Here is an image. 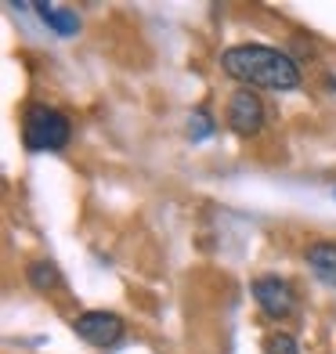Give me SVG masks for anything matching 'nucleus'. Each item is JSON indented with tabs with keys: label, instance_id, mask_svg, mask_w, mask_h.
Segmentation results:
<instances>
[{
	"label": "nucleus",
	"instance_id": "obj_1",
	"mask_svg": "<svg viewBox=\"0 0 336 354\" xmlns=\"http://www.w3.org/2000/svg\"><path fill=\"white\" fill-rule=\"evenodd\" d=\"M221 66L243 87H268V91H297L304 84L300 66L268 44H235L221 55Z\"/></svg>",
	"mask_w": 336,
	"mask_h": 354
},
{
	"label": "nucleus",
	"instance_id": "obj_2",
	"mask_svg": "<svg viewBox=\"0 0 336 354\" xmlns=\"http://www.w3.org/2000/svg\"><path fill=\"white\" fill-rule=\"evenodd\" d=\"M22 141L33 152H62L73 141V120L55 105H29L22 116Z\"/></svg>",
	"mask_w": 336,
	"mask_h": 354
},
{
	"label": "nucleus",
	"instance_id": "obj_3",
	"mask_svg": "<svg viewBox=\"0 0 336 354\" xmlns=\"http://www.w3.org/2000/svg\"><path fill=\"white\" fill-rule=\"evenodd\" d=\"M224 123L228 131H235L239 138H253L261 134L264 127V102L253 87H235L232 98H228V109H224Z\"/></svg>",
	"mask_w": 336,
	"mask_h": 354
},
{
	"label": "nucleus",
	"instance_id": "obj_4",
	"mask_svg": "<svg viewBox=\"0 0 336 354\" xmlns=\"http://www.w3.org/2000/svg\"><path fill=\"white\" fill-rule=\"evenodd\" d=\"M73 333L91 347H116L127 336V322L116 311H84L73 318Z\"/></svg>",
	"mask_w": 336,
	"mask_h": 354
},
{
	"label": "nucleus",
	"instance_id": "obj_5",
	"mask_svg": "<svg viewBox=\"0 0 336 354\" xmlns=\"http://www.w3.org/2000/svg\"><path fill=\"white\" fill-rule=\"evenodd\" d=\"M253 300L261 304V311L268 318H290L297 308V293L282 275H261L253 282Z\"/></svg>",
	"mask_w": 336,
	"mask_h": 354
},
{
	"label": "nucleus",
	"instance_id": "obj_6",
	"mask_svg": "<svg viewBox=\"0 0 336 354\" xmlns=\"http://www.w3.org/2000/svg\"><path fill=\"white\" fill-rule=\"evenodd\" d=\"M304 261H308L311 275L318 282L336 286V243H333V239H318V243H311L308 253H304Z\"/></svg>",
	"mask_w": 336,
	"mask_h": 354
},
{
	"label": "nucleus",
	"instance_id": "obj_7",
	"mask_svg": "<svg viewBox=\"0 0 336 354\" xmlns=\"http://www.w3.org/2000/svg\"><path fill=\"white\" fill-rule=\"evenodd\" d=\"M33 11L44 19V26L58 37H76L80 33V15L73 8H62V4H33Z\"/></svg>",
	"mask_w": 336,
	"mask_h": 354
},
{
	"label": "nucleus",
	"instance_id": "obj_8",
	"mask_svg": "<svg viewBox=\"0 0 336 354\" xmlns=\"http://www.w3.org/2000/svg\"><path fill=\"white\" fill-rule=\"evenodd\" d=\"M26 282L33 286L37 293H58L62 289V271L47 261V257H40V261L26 264Z\"/></svg>",
	"mask_w": 336,
	"mask_h": 354
},
{
	"label": "nucleus",
	"instance_id": "obj_9",
	"mask_svg": "<svg viewBox=\"0 0 336 354\" xmlns=\"http://www.w3.org/2000/svg\"><path fill=\"white\" fill-rule=\"evenodd\" d=\"M188 134H192V141H206L214 134V120H210V112L206 109H196L192 112V120H188Z\"/></svg>",
	"mask_w": 336,
	"mask_h": 354
},
{
	"label": "nucleus",
	"instance_id": "obj_10",
	"mask_svg": "<svg viewBox=\"0 0 336 354\" xmlns=\"http://www.w3.org/2000/svg\"><path fill=\"white\" fill-rule=\"evenodd\" d=\"M264 354H300V347L290 333H271L264 336Z\"/></svg>",
	"mask_w": 336,
	"mask_h": 354
},
{
	"label": "nucleus",
	"instance_id": "obj_11",
	"mask_svg": "<svg viewBox=\"0 0 336 354\" xmlns=\"http://www.w3.org/2000/svg\"><path fill=\"white\" fill-rule=\"evenodd\" d=\"M333 87H336V76H333Z\"/></svg>",
	"mask_w": 336,
	"mask_h": 354
},
{
	"label": "nucleus",
	"instance_id": "obj_12",
	"mask_svg": "<svg viewBox=\"0 0 336 354\" xmlns=\"http://www.w3.org/2000/svg\"><path fill=\"white\" fill-rule=\"evenodd\" d=\"M333 196H336V192H333Z\"/></svg>",
	"mask_w": 336,
	"mask_h": 354
}]
</instances>
